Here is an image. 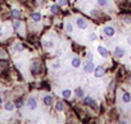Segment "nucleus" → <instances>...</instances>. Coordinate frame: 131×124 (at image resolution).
Here are the masks:
<instances>
[{
    "label": "nucleus",
    "instance_id": "f257e3e1",
    "mask_svg": "<svg viewBox=\"0 0 131 124\" xmlns=\"http://www.w3.org/2000/svg\"><path fill=\"white\" fill-rule=\"evenodd\" d=\"M104 72H105V70H104V67H102V66H98L96 69H94L95 78H102V76L104 75Z\"/></svg>",
    "mask_w": 131,
    "mask_h": 124
},
{
    "label": "nucleus",
    "instance_id": "f03ea898",
    "mask_svg": "<svg viewBox=\"0 0 131 124\" xmlns=\"http://www.w3.org/2000/svg\"><path fill=\"white\" fill-rule=\"evenodd\" d=\"M77 26L80 29H86L87 27V22L85 21L84 18H77Z\"/></svg>",
    "mask_w": 131,
    "mask_h": 124
},
{
    "label": "nucleus",
    "instance_id": "7ed1b4c3",
    "mask_svg": "<svg viewBox=\"0 0 131 124\" xmlns=\"http://www.w3.org/2000/svg\"><path fill=\"white\" fill-rule=\"evenodd\" d=\"M28 107H30L31 110H33V109H36V107H37V102H36V98L31 97L30 100H28Z\"/></svg>",
    "mask_w": 131,
    "mask_h": 124
},
{
    "label": "nucleus",
    "instance_id": "20e7f679",
    "mask_svg": "<svg viewBox=\"0 0 131 124\" xmlns=\"http://www.w3.org/2000/svg\"><path fill=\"white\" fill-rule=\"evenodd\" d=\"M104 34L107 36H113V35H115V29H113L112 26H107L104 29Z\"/></svg>",
    "mask_w": 131,
    "mask_h": 124
},
{
    "label": "nucleus",
    "instance_id": "39448f33",
    "mask_svg": "<svg viewBox=\"0 0 131 124\" xmlns=\"http://www.w3.org/2000/svg\"><path fill=\"white\" fill-rule=\"evenodd\" d=\"M94 63L93 62H87L86 65H85V72H93L94 71Z\"/></svg>",
    "mask_w": 131,
    "mask_h": 124
},
{
    "label": "nucleus",
    "instance_id": "423d86ee",
    "mask_svg": "<svg viewBox=\"0 0 131 124\" xmlns=\"http://www.w3.org/2000/svg\"><path fill=\"white\" fill-rule=\"evenodd\" d=\"M98 52L100 53V56H103V57H108V56H109V52H108L104 47H98Z\"/></svg>",
    "mask_w": 131,
    "mask_h": 124
},
{
    "label": "nucleus",
    "instance_id": "0eeeda50",
    "mask_svg": "<svg viewBox=\"0 0 131 124\" xmlns=\"http://www.w3.org/2000/svg\"><path fill=\"white\" fill-rule=\"evenodd\" d=\"M84 102L86 103V105H89V106H91V107H95V101L94 100H91L90 97H85V100H84Z\"/></svg>",
    "mask_w": 131,
    "mask_h": 124
},
{
    "label": "nucleus",
    "instance_id": "6e6552de",
    "mask_svg": "<svg viewBox=\"0 0 131 124\" xmlns=\"http://www.w3.org/2000/svg\"><path fill=\"white\" fill-rule=\"evenodd\" d=\"M32 74H40V63L39 62H35L32 66Z\"/></svg>",
    "mask_w": 131,
    "mask_h": 124
},
{
    "label": "nucleus",
    "instance_id": "1a4fd4ad",
    "mask_svg": "<svg viewBox=\"0 0 131 124\" xmlns=\"http://www.w3.org/2000/svg\"><path fill=\"white\" fill-rule=\"evenodd\" d=\"M122 100H123V102H125V103H129L130 101H131V96H130V93L125 92L123 96H122Z\"/></svg>",
    "mask_w": 131,
    "mask_h": 124
},
{
    "label": "nucleus",
    "instance_id": "9d476101",
    "mask_svg": "<svg viewBox=\"0 0 131 124\" xmlns=\"http://www.w3.org/2000/svg\"><path fill=\"white\" fill-rule=\"evenodd\" d=\"M115 56H116V57H118V58H121L122 56H123V49H122V48H116Z\"/></svg>",
    "mask_w": 131,
    "mask_h": 124
},
{
    "label": "nucleus",
    "instance_id": "9b49d317",
    "mask_svg": "<svg viewBox=\"0 0 131 124\" xmlns=\"http://www.w3.org/2000/svg\"><path fill=\"white\" fill-rule=\"evenodd\" d=\"M31 18L35 21V22H39L40 20H41V14L37 13V12H36V13H32V14H31Z\"/></svg>",
    "mask_w": 131,
    "mask_h": 124
},
{
    "label": "nucleus",
    "instance_id": "f8f14e48",
    "mask_svg": "<svg viewBox=\"0 0 131 124\" xmlns=\"http://www.w3.org/2000/svg\"><path fill=\"white\" fill-rule=\"evenodd\" d=\"M80 65H81V60H80L78 57H75L72 60V66L73 67H78Z\"/></svg>",
    "mask_w": 131,
    "mask_h": 124
},
{
    "label": "nucleus",
    "instance_id": "ddd939ff",
    "mask_svg": "<svg viewBox=\"0 0 131 124\" xmlns=\"http://www.w3.org/2000/svg\"><path fill=\"white\" fill-rule=\"evenodd\" d=\"M50 10H52V13L57 14V13H59V12H60V8H59V5H52Z\"/></svg>",
    "mask_w": 131,
    "mask_h": 124
},
{
    "label": "nucleus",
    "instance_id": "4468645a",
    "mask_svg": "<svg viewBox=\"0 0 131 124\" xmlns=\"http://www.w3.org/2000/svg\"><path fill=\"white\" fill-rule=\"evenodd\" d=\"M63 109H64L63 102H60V101H59V102H57V105H55V110H57V111H62Z\"/></svg>",
    "mask_w": 131,
    "mask_h": 124
},
{
    "label": "nucleus",
    "instance_id": "2eb2a0df",
    "mask_svg": "<svg viewBox=\"0 0 131 124\" xmlns=\"http://www.w3.org/2000/svg\"><path fill=\"white\" fill-rule=\"evenodd\" d=\"M52 101H53V98L50 97V96H45L44 97V103L45 105H52Z\"/></svg>",
    "mask_w": 131,
    "mask_h": 124
},
{
    "label": "nucleus",
    "instance_id": "dca6fc26",
    "mask_svg": "<svg viewBox=\"0 0 131 124\" xmlns=\"http://www.w3.org/2000/svg\"><path fill=\"white\" fill-rule=\"evenodd\" d=\"M62 96H63L64 98H70L71 97V91L70 89H64V91L62 92Z\"/></svg>",
    "mask_w": 131,
    "mask_h": 124
},
{
    "label": "nucleus",
    "instance_id": "f3484780",
    "mask_svg": "<svg viewBox=\"0 0 131 124\" xmlns=\"http://www.w3.org/2000/svg\"><path fill=\"white\" fill-rule=\"evenodd\" d=\"M13 17H14L15 20H18L19 17H21V12H19L18 9H13Z\"/></svg>",
    "mask_w": 131,
    "mask_h": 124
},
{
    "label": "nucleus",
    "instance_id": "a211bd4d",
    "mask_svg": "<svg viewBox=\"0 0 131 124\" xmlns=\"http://www.w3.org/2000/svg\"><path fill=\"white\" fill-rule=\"evenodd\" d=\"M76 94H77V97H82V96H84L82 89H81V88H77V89H76Z\"/></svg>",
    "mask_w": 131,
    "mask_h": 124
},
{
    "label": "nucleus",
    "instance_id": "6ab92c4d",
    "mask_svg": "<svg viewBox=\"0 0 131 124\" xmlns=\"http://www.w3.org/2000/svg\"><path fill=\"white\" fill-rule=\"evenodd\" d=\"M13 109H14V105L13 103H7V105H5V110L10 111V110H13Z\"/></svg>",
    "mask_w": 131,
    "mask_h": 124
},
{
    "label": "nucleus",
    "instance_id": "aec40b11",
    "mask_svg": "<svg viewBox=\"0 0 131 124\" xmlns=\"http://www.w3.org/2000/svg\"><path fill=\"white\" fill-rule=\"evenodd\" d=\"M66 30H67L68 32H72V31H73L72 25H71V23H67V25H66Z\"/></svg>",
    "mask_w": 131,
    "mask_h": 124
},
{
    "label": "nucleus",
    "instance_id": "412c9836",
    "mask_svg": "<svg viewBox=\"0 0 131 124\" xmlns=\"http://www.w3.org/2000/svg\"><path fill=\"white\" fill-rule=\"evenodd\" d=\"M98 4L100 7H104V5H107V0H98Z\"/></svg>",
    "mask_w": 131,
    "mask_h": 124
},
{
    "label": "nucleus",
    "instance_id": "4be33fe9",
    "mask_svg": "<svg viewBox=\"0 0 131 124\" xmlns=\"http://www.w3.org/2000/svg\"><path fill=\"white\" fill-rule=\"evenodd\" d=\"M14 49H15V50H19V52H21V50H23V47H22L21 44H17V45L14 47Z\"/></svg>",
    "mask_w": 131,
    "mask_h": 124
},
{
    "label": "nucleus",
    "instance_id": "5701e85b",
    "mask_svg": "<svg viewBox=\"0 0 131 124\" xmlns=\"http://www.w3.org/2000/svg\"><path fill=\"white\" fill-rule=\"evenodd\" d=\"M13 27H14L15 30L18 29V27H19V21H14V23H13Z\"/></svg>",
    "mask_w": 131,
    "mask_h": 124
},
{
    "label": "nucleus",
    "instance_id": "b1692460",
    "mask_svg": "<svg viewBox=\"0 0 131 124\" xmlns=\"http://www.w3.org/2000/svg\"><path fill=\"white\" fill-rule=\"evenodd\" d=\"M66 4H67L66 0H58V5H66Z\"/></svg>",
    "mask_w": 131,
    "mask_h": 124
},
{
    "label": "nucleus",
    "instance_id": "393cba45",
    "mask_svg": "<svg viewBox=\"0 0 131 124\" xmlns=\"http://www.w3.org/2000/svg\"><path fill=\"white\" fill-rule=\"evenodd\" d=\"M15 106H17V107H21V106H22V100H18V101H17Z\"/></svg>",
    "mask_w": 131,
    "mask_h": 124
},
{
    "label": "nucleus",
    "instance_id": "a878e982",
    "mask_svg": "<svg viewBox=\"0 0 131 124\" xmlns=\"http://www.w3.org/2000/svg\"><path fill=\"white\" fill-rule=\"evenodd\" d=\"M90 39H91V40H95V39H96V35H95V34H91V35H90Z\"/></svg>",
    "mask_w": 131,
    "mask_h": 124
},
{
    "label": "nucleus",
    "instance_id": "bb28decb",
    "mask_svg": "<svg viewBox=\"0 0 131 124\" xmlns=\"http://www.w3.org/2000/svg\"><path fill=\"white\" fill-rule=\"evenodd\" d=\"M53 67H54V69H58V67H59V63H55V62H54V63H53Z\"/></svg>",
    "mask_w": 131,
    "mask_h": 124
},
{
    "label": "nucleus",
    "instance_id": "cd10ccee",
    "mask_svg": "<svg viewBox=\"0 0 131 124\" xmlns=\"http://www.w3.org/2000/svg\"><path fill=\"white\" fill-rule=\"evenodd\" d=\"M45 45H46V47H52V45H53V43H52V41H48L46 44H45Z\"/></svg>",
    "mask_w": 131,
    "mask_h": 124
},
{
    "label": "nucleus",
    "instance_id": "c85d7f7f",
    "mask_svg": "<svg viewBox=\"0 0 131 124\" xmlns=\"http://www.w3.org/2000/svg\"><path fill=\"white\" fill-rule=\"evenodd\" d=\"M3 35V30H1V27H0V36Z\"/></svg>",
    "mask_w": 131,
    "mask_h": 124
},
{
    "label": "nucleus",
    "instance_id": "c756f323",
    "mask_svg": "<svg viewBox=\"0 0 131 124\" xmlns=\"http://www.w3.org/2000/svg\"><path fill=\"white\" fill-rule=\"evenodd\" d=\"M129 44H130V45H131V38H129Z\"/></svg>",
    "mask_w": 131,
    "mask_h": 124
},
{
    "label": "nucleus",
    "instance_id": "7c9ffc66",
    "mask_svg": "<svg viewBox=\"0 0 131 124\" xmlns=\"http://www.w3.org/2000/svg\"><path fill=\"white\" fill-rule=\"evenodd\" d=\"M0 103H1V98H0Z\"/></svg>",
    "mask_w": 131,
    "mask_h": 124
}]
</instances>
